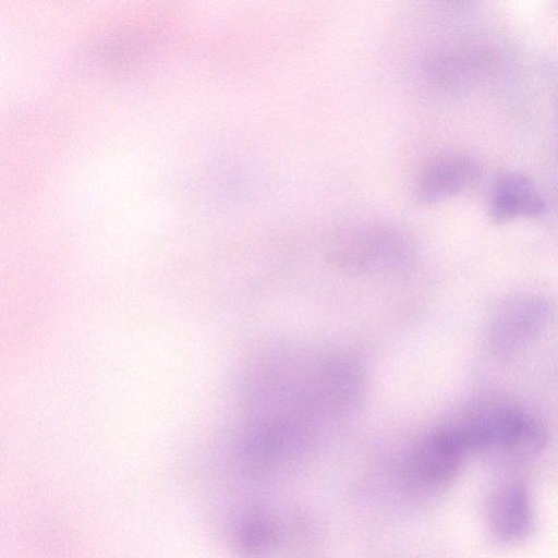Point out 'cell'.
Returning <instances> with one entry per match:
<instances>
[{"label": "cell", "mask_w": 558, "mask_h": 558, "mask_svg": "<svg viewBox=\"0 0 558 558\" xmlns=\"http://www.w3.org/2000/svg\"><path fill=\"white\" fill-rule=\"evenodd\" d=\"M470 452L498 460L519 461L542 450L546 433L541 423L521 409L505 404L484 407L459 425Z\"/></svg>", "instance_id": "7a4b0ae2"}, {"label": "cell", "mask_w": 558, "mask_h": 558, "mask_svg": "<svg viewBox=\"0 0 558 558\" xmlns=\"http://www.w3.org/2000/svg\"><path fill=\"white\" fill-rule=\"evenodd\" d=\"M468 452L470 449L459 425L441 427L418 446L414 471L427 485H444L456 476Z\"/></svg>", "instance_id": "3957f363"}, {"label": "cell", "mask_w": 558, "mask_h": 558, "mask_svg": "<svg viewBox=\"0 0 558 558\" xmlns=\"http://www.w3.org/2000/svg\"><path fill=\"white\" fill-rule=\"evenodd\" d=\"M547 317L539 303L527 301L510 305L495 317L488 332L489 341L500 351L517 349L544 328Z\"/></svg>", "instance_id": "52a82bcc"}, {"label": "cell", "mask_w": 558, "mask_h": 558, "mask_svg": "<svg viewBox=\"0 0 558 558\" xmlns=\"http://www.w3.org/2000/svg\"><path fill=\"white\" fill-rule=\"evenodd\" d=\"M488 531L494 538L512 543L531 531L533 513L527 488L521 482H508L492 495L487 506Z\"/></svg>", "instance_id": "5b68a950"}, {"label": "cell", "mask_w": 558, "mask_h": 558, "mask_svg": "<svg viewBox=\"0 0 558 558\" xmlns=\"http://www.w3.org/2000/svg\"><path fill=\"white\" fill-rule=\"evenodd\" d=\"M481 175L476 159L463 154L441 156L420 173L414 185L417 203L432 205L451 198L473 185Z\"/></svg>", "instance_id": "277c9868"}, {"label": "cell", "mask_w": 558, "mask_h": 558, "mask_svg": "<svg viewBox=\"0 0 558 558\" xmlns=\"http://www.w3.org/2000/svg\"><path fill=\"white\" fill-rule=\"evenodd\" d=\"M545 210V202L533 181L519 172L500 177L490 192L489 215L495 222L536 217Z\"/></svg>", "instance_id": "8992f818"}, {"label": "cell", "mask_w": 558, "mask_h": 558, "mask_svg": "<svg viewBox=\"0 0 558 558\" xmlns=\"http://www.w3.org/2000/svg\"><path fill=\"white\" fill-rule=\"evenodd\" d=\"M417 259V246L412 235L387 223L348 229L339 233L327 250V262L351 276L404 279L413 274Z\"/></svg>", "instance_id": "6da1fadb"}]
</instances>
